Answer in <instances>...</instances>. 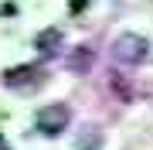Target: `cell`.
<instances>
[{
    "label": "cell",
    "instance_id": "3",
    "mask_svg": "<svg viewBox=\"0 0 153 150\" xmlns=\"http://www.w3.org/2000/svg\"><path fill=\"white\" fill-rule=\"evenodd\" d=\"M92 61H95V51L88 45H78V48H71V55H68V68L75 75H85L88 68H92Z\"/></svg>",
    "mask_w": 153,
    "mask_h": 150
},
{
    "label": "cell",
    "instance_id": "2",
    "mask_svg": "<svg viewBox=\"0 0 153 150\" xmlns=\"http://www.w3.org/2000/svg\"><path fill=\"white\" fill-rule=\"evenodd\" d=\"M68 123H71V109L65 102H51V106H44L38 113L34 126H38V133H44V137H58V133L68 130Z\"/></svg>",
    "mask_w": 153,
    "mask_h": 150
},
{
    "label": "cell",
    "instance_id": "6",
    "mask_svg": "<svg viewBox=\"0 0 153 150\" xmlns=\"http://www.w3.org/2000/svg\"><path fill=\"white\" fill-rule=\"evenodd\" d=\"M85 4H88V0H68V10H71V14H78Z\"/></svg>",
    "mask_w": 153,
    "mask_h": 150
},
{
    "label": "cell",
    "instance_id": "7",
    "mask_svg": "<svg viewBox=\"0 0 153 150\" xmlns=\"http://www.w3.org/2000/svg\"><path fill=\"white\" fill-rule=\"evenodd\" d=\"M0 150H10V143L4 140V133H0Z\"/></svg>",
    "mask_w": 153,
    "mask_h": 150
},
{
    "label": "cell",
    "instance_id": "5",
    "mask_svg": "<svg viewBox=\"0 0 153 150\" xmlns=\"http://www.w3.org/2000/svg\"><path fill=\"white\" fill-rule=\"evenodd\" d=\"M34 75H41L38 65H14L4 72V85H27V82H34Z\"/></svg>",
    "mask_w": 153,
    "mask_h": 150
},
{
    "label": "cell",
    "instance_id": "4",
    "mask_svg": "<svg viewBox=\"0 0 153 150\" xmlns=\"http://www.w3.org/2000/svg\"><path fill=\"white\" fill-rule=\"evenodd\" d=\"M34 48H38L44 58L55 55V51L61 48V31H58V28H44V31H38V38H34Z\"/></svg>",
    "mask_w": 153,
    "mask_h": 150
},
{
    "label": "cell",
    "instance_id": "1",
    "mask_svg": "<svg viewBox=\"0 0 153 150\" xmlns=\"http://www.w3.org/2000/svg\"><path fill=\"white\" fill-rule=\"evenodd\" d=\"M112 55L123 65H140V61L150 58V41L143 34H119L116 45H112Z\"/></svg>",
    "mask_w": 153,
    "mask_h": 150
}]
</instances>
